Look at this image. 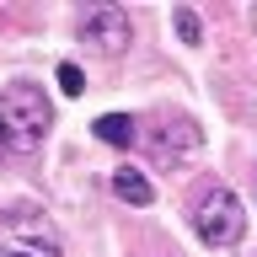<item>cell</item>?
I'll return each instance as SVG.
<instances>
[{
  "label": "cell",
  "instance_id": "cell-1",
  "mask_svg": "<svg viewBox=\"0 0 257 257\" xmlns=\"http://www.w3.org/2000/svg\"><path fill=\"white\" fill-rule=\"evenodd\" d=\"M48 123H54V107L38 86L16 80L0 91V156H32L43 145Z\"/></svg>",
  "mask_w": 257,
  "mask_h": 257
},
{
  "label": "cell",
  "instance_id": "cell-2",
  "mask_svg": "<svg viewBox=\"0 0 257 257\" xmlns=\"http://www.w3.org/2000/svg\"><path fill=\"white\" fill-rule=\"evenodd\" d=\"M193 230L204 246H236L246 236V209L230 188H209L198 204H193Z\"/></svg>",
  "mask_w": 257,
  "mask_h": 257
},
{
  "label": "cell",
  "instance_id": "cell-3",
  "mask_svg": "<svg viewBox=\"0 0 257 257\" xmlns=\"http://www.w3.org/2000/svg\"><path fill=\"white\" fill-rule=\"evenodd\" d=\"M0 257H64V246L43 214H6L0 220Z\"/></svg>",
  "mask_w": 257,
  "mask_h": 257
},
{
  "label": "cell",
  "instance_id": "cell-4",
  "mask_svg": "<svg viewBox=\"0 0 257 257\" xmlns=\"http://www.w3.org/2000/svg\"><path fill=\"white\" fill-rule=\"evenodd\" d=\"M80 43L96 54H123L128 48V11L123 6H96L80 16Z\"/></svg>",
  "mask_w": 257,
  "mask_h": 257
},
{
  "label": "cell",
  "instance_id": "cell-5",
  "mask_svg": "<svg viewBox=\"0 0 257 257\" xmlns=\"http://www.w3.org/2000/svg\"><path fill=\"white\" fill-rule=\"evenodd\" d=\"M198 145H204V134H198L193 118H161L156 134H150V156H156L161 166H177V161H188Z\"/></svg>",
  "mask_w": 257,
  "mask_h": 257
},
{
  "label": "cell",
  "instance_id": "cell-6",
  "mask_svg": "<svg viewBox=\"0 0 257 257\" xmlns=\"http://www.w3.org/2000/svg\"><path fill=\"white\" fill-rule=\"evenodd\" d=\"M112 193H118L123 204H134V209H150V204H156V188H150V177L134 172V166H118V172H112Z\"/></svg>",
  "mask_w": 257,
  "mask_h": 257
},
{
  "label": "cell",
  "instance_id": "cell-7",
  "mask_svg": "<svg viewBox=\"0 0 257 257\" xmlns=\"http://www.w3.org/2000/svg\"><path fill=\"white\" fill-rule=\"evenodd\" d=\"M96 140H107V145H118V150H128V145L140 140V123H134L128 112H102V118H96Z\"/></svg>",
  "mask_w": 257,
  "mask_h": 257
},
{
  "label": "cell",
  "instance_id": "cell-8",
  "mask_svg": "<svg viewBox=\"0 0 257 257\" xmlns=\"http://www.w3.org/2000/svg\"><path fill=\"white\" fill-rule=\"evenodd\" d=\"M59 86H64V91H86V75H80V64H59Z\"/></svg>",
  "mask_w": 257,
  "mask_h": 257
},
{
  "label": "cell",
  "instance_id": "cell-9",
  "mask_svg": "<svg viewBox=\"0 0 257 257\" xmlns=\"http://www.w3.org/2000/svg\"><path fill=\"white\" fill-rule=\"evenodd\" d=\"M177 32H182V43H198V16H193V11H177Z\"/></svg>",
  "mask_w": 257,
  "mask_h": 257
}]
</instances>
